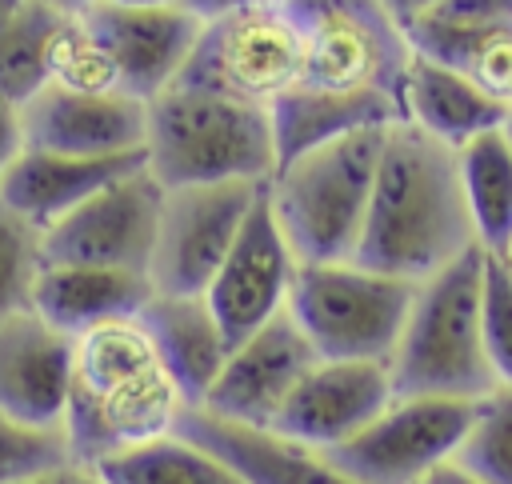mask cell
Returning <instances> with one entry per match:
<instances>
[{
    "mask_svg": "<svg viewBox=\"0 0 512 484\" xmlns=\"http://www.w3.org/2000/svg\"><path fill=\"white\" fill-rule=\"evenodd\" d=\"M300 28V80L272 104L280 164L312 144L404 124L412 40L380 0H284Z\"/></svg>",
    "mask_w": 512,
    "mask_h": 484,
    "instance_id": "1",
    "label": "cell"
},
{
    "mask_svg": "<svg viewBox=\"0 0 512 484\" xmlns=\"http://www.w3.org/2000/svg\"><path fill=\"white\" fill-rule=\"evenodd\" d=\"M472 248L480 244L468 216L456 148L408 120L392 124L384 132L372 204L352 260L420 284Z\"/></svg>",
    "mask_w": 512,
    "mask_h": 484,
    "instance_id": "2",
    "label": "cell"
},
{
    "mask_svg": "<svg viewBox=\"0 0 512 484\" xmlns=\"http://www.w3.org/2000/svg\"><path fill=\"white\" fill-rule=\"evenodd\" d=\"M144 168L164 188L268 184L280 168L272 112L208 88L172 84L148 100Z\"/></svg>",
    "mask_w": 512,
    "mask_h": 484,
    "instance_id": "3",
    "label": "cell"
},
{
    "mask_svg": "<svg viewBox=\"0 0 512 484\" xmlns=\"http://www.w3.org/2000/svg\"><path fill=\"white\" fill-rule=\"evenodd\" d=\"M480 284L484 248L464 252L416 284L408 320L388 356L396 396L480 400L496 388L480 332Z\"/></svg>",
    "mask_w": 512,
    "mask_h": 484,
    "instance_id": "4",
    "label": "cell"
},
{
    "mask_svg": "<svg viewBox=\"0 0 512 484\" xmlns=\"http://www.w3.org/2000/svg\"><path fill=\"white\" fill-rule=\"evenodd\" d=\"M388 128L348 132L284 160L268 180V204L300 264L352 260L364 236L376 164Z\"/></svg>",
    "mask_w": 512,
    "mask_h": 484,
    "instance_id": "5",
    "label": "cell"
},
{
    "mask_svg": "<svg viewBox=\"0 0 512 484\" xmlns=\"http://www.w3.org/2000/svg\"><path fill=\"white\" fill-rule=\"evenodd\" d=\"M416 284L372 272L356 260L300 264L288 316L308 336L320 360L388 364L408 320Z\"/></svg>",
    "mask_w": 512,
    "mask_h": 484,
    "instance_id": "6",
    "label": "cell"
},
{
    "mask_svg": "<svg viewBox=\"0 0 512 484\" xmlns=\"http://www.w3.org/2000/svg\"><path fill=\"white\" fill-rule=\"evenodd\" d=\"M300 28L284 0H264L200 24L176 84L208 88L272 112L300 80Z\"/></svg>",
    "mask_w": 512,
    "mask_h": 484,
    "instance_id": "7",
    "label": "cell"
},
{
    "mask_svg": "<svg viewBox=\"0 0 512 484\" xmlns=\"http://www.w3.org/2000/svg\"><path fill=\"white\" fill-rule=\"evenodd\" d=\"M472 416L476 400L392 396L368 428L328 456L356 484H420L428 472L456 460Z\"/></svg>",
    "mask_w": 512,
    "mask_h": 484,
    "instance_id": "8",
    "label": "cell"
},
{
    "mask_svg": "<svg viewBox=\"0 0 512 484\" xmlns=\"http://www.w3.org/2000/svg\"><path fill=\"white\" fill-rule=\"evenodd\" d=\"M268 184H184L164 188L148 280L168 296H204L252 204Z\"/></svg>",
    "mask_w": 512,
    "mask_h": 484,
    "instance_id": "9",
    "label": "cell"
},
{
    "mask_svg": "<svg viewBox=\"0 0 512 484\" xmlns=\"http://www.w3.org/2000/svg\"><path fill=\"white\" fill-rule=\"evenodd\" d=\"M160 208L164 184L140 164L44 232V264H92L148 276Z\"/></svg>",
    "mask_w": 512,
    "mask_h": 484,
    "instance_id": "10",
    "label": "cell"
},
{
    "mask_svg": "<svg viewBox=\"0 0 512 484\" xmlns=\"http://www.w3.org/2000/svg\"><path fill=\"white\" fill-rule=\"evenodd\" d=\"M296 272H300V260H296L288 236L280 232L272 204H268V188H264V196L252 204L236 244L228 248L224 264L216 268L212 284L204 288V300H208L212 316L220 320L228 344L248 340L256 328H264L268 320L288 312Z\"/></svg>",
    "mask_w": 512,
    "mask_h": 484,
    "instance_id": "11",
    "label": "cell"
},
{
    "mask_svg": "<svg viewBox=\"0 0 512 484\" xmlns=\"http://www.w3.org/2000/svg\"><path fill=\"white\" fill-rule=\"evenodd\" d=\"M80 16L112 64L116 88L144 104L180 80L192 56V44L200 36V20L180 4L120 8V4L92 0L80 8Z\"/></svg>",
    "mask_w": 512,
    "mask_h": 484,
    "instance_id": "12",
    "label": "cell"
},
{
    "mask_svg": "<svg viewBox=\"0 0 512 484\" xmlns=\"http://www.w3.org/2000/svg\"><path fill=\"white\" fill-rule=\"evenodd\" d=\"M316 360L320 356L308 344V336L296 328L288 312H280L276 320L256 328L248 340L232 344L200 408L236 424L272 428V420L280 416V408L288 404V396L296 392V384Z\"/></svg>",
    "mask_w": 512,
    "mask_h": 484,
    "instance_id": "13",
    "label": "cell"
},
{
    "mask_svg": "<svg viewBox=\"0 0 512 484\" xmlns=\"http://www.w3.org/2000/svg\"><path fill=\"white\" fill-rule=\"evenodd\" d=\"M396 396L388 364L376 360H316L280 416L272 420L276 432L312 444L320 452L340 448L360 428H368L384 404Z\"/></svg>",
    "mask_w": 512,
    "mask_h": 484,
    "instance_id": "14",
    "label": "cell"
},
{
    "mask_svg": "<svg viewBox=\"0 0 512 484\" xmlns=\"http://www.w3.org/2000/svg\"><path fill=\"white\" fill-rule=\"evenodd\" d=\"M24 144L72 156H136L148 136V104L128 92H76L48 84L20 108Z\"/></svg>",
    "mask_w": 512,
    "mask_h": 484,
    "instance_id": "15",
    "label": "cell"
},
{
    "mask_svg": "<svg viewBox=\"0 0 512 484\" xmlns=\"http://www.w3.org/2000/svg\"><path fill=\"white\" fill-rule=\"evenodd\" d=\"M72 392V336L36 308L0 316V412L60 428Z\"/></svg>",
    "mask_w": 512,
    "mask_h": 484,
    "instance_id": "16",
    "label": "cell"
},
{
    "mask_svg": "<svg viewBox=\"0 0 512 484\" xmlns=\"http://www.w3.org/2000/svg\"><path fill=\"white\" fill-rule=\"evenodd\" d=\"M176 432L220 456L244 484H356L332 464L328 452L300 444L276 428H252L204 408H184Z\"/></svg>",
    "mask_w": 512,
    "mask_h": 484,
    "instance_id": "17",
    "label": "cell"
},
{
    "mask_svg": "<svg viewBox=\"0 0 512 484\" xmlns=\"http://www.w3.org/2000/svg\"><path fill=\"white\" fill-rule=\"evenodd\" d=\"M144 152L136 156H72V152H48V148H20V156L0 176V196L32 220L40 232H48L56 220L76 212L88 196H96L104 184L120 180L124 172L140 168Z\"/></svg>",
    "mask_w": 512,
    "mask_h": 484,
    "instance_id": "18",
    "label": "cell"
},
{
    "mask_svg": "<svg viewBox=\"0 0 512 484\" xmlns=\"http://www.w3.org/2000/svg\"><path fill=\"white\" fill-rule=\"evenodd\" d=\"M136 320L144 324L148 340L156 344V356H160L164 372L172 376V384L180 388L184 404L200 408L208 388L216 384L228 352H232L208 300L204 296L152 292V300L140 308Z\"/></svg>",
    "mask_w": 512,
    "mask_h": 484,
    "instance_id": "19",
    "label": "cell"
},
{
    "mask_svg": "<svg viewBox=\"0 0 512 484\" xmlns=\"http://www.w3.org/2000/svg\"><path fill=\"white\" fill-rule=\"evenodd\" d=\"M152 280L144 272L124 268H92V264H44L32 288V308L72 340L96 324L140 316L152 300Z\"/></svg>",
    "mask_w": 512,
    "mask_h": 484,
    "instance_id": "20",
    "label": "cell"
},
{
    "mask_svg": "<svg viewBox=\"0 0 512 484\" xmlns=\"http://www.w3.org/2000/svg\"><path fill=\"white\" fill-rule=\"evenodd\" d=\"M404 112L408 124L436 136L448 148H464L484 132H496L508 116L504 104L484 96L468 76L444 68L440 60L412 48L408 80H404Z\"/></svg>",
    "mask_w": 512,
    "mask_h": 484,
    "instance_id": "21",
    "label": "cell"
},
{
    "mask_svg": "<svg viewBox=\"0 0 512 484\" xmlns=\"http://www.w3.org/2000/svg\"><path fill=\"white\" fill-rule=\"evenodd\" d=\"M416 52L440 60L444 68L468 76L484 96L512 108V24H408Z\"/></svg>",
    "mask_w": 512,
    "mask_h": 484,
    "instance_id": "22",
    "label": "cell"
},
{
    "mask_svg": "<svg viewBox=\"0 0 512 484\" xmlns=\"http://www.w3.org/2000/svg\"><path fill=\"white\" fill-rule=\"evenodd\" d=\"M460 184L468 200V216L476 228V244L484 252L508 256L512 248V144L508 136L484 132L472 144L456 148Z\"/></svg>",
    "mask_w": 512,
    "mask_h": 484,
    "instance_id": "23",
    "label": "cell"
},
{
    "mask_svg": "<svg viewBox=\"0 0 512 484\" xmlns=\"http://www.w3.org/2000/svg\"><path fill=\"white\" fill-rule=\"evenodd\" d=\"M68 12L44 0H20L0 28V100L24 108L52 84V52Z\"/></svg>",
    "mask_w": 512,
    "mask_h": 484,
    "instance_id": "24",
    "label": "cell"
},
{
    "mask_svg": "<svg viewBox=\"0 0 512 484\" xmlns=\"http://www.w3.org/2000/svg\"><path fill=\"white\" fill-rule=\"evenodd\" d=\"M92 468L104 484H244L220 456L180 432L112 452Z\"/></svg>",
    "mask_w": 512,
    "mask_h": 484,
    "instance_id": "25",
    "label": "cell"
},
{
    "mask_svg": "<svg viewBox=\"0 0 512 484\" xmlns=\"http://www.w3.org/2000/svg\"><path fill=\"white\" fill-rule=\"evenodd\" d=\"M152 368H164V364L136 316L96 324L72 340V388L76 392H92V396L112 392Z\"/></svg>",
    "mask_w": 512,
    "mask_h": 484,
    "instance_id": "26",
    "label": "cell"
},
{
    "mask_svg": "<svg viewBox=\"0 0 512 484\" xmlns=\"http://www.w3.org/2000/svg\"><path fill=\"white\" fill-rule=\"evenodd\" d=\"M456 464L484 484H512V384H496L476 400V416Z\"/></svg>",
    "mask_w": 512,
    "mask_h": 484,
    "instance_id": "27",
    "label": "cell"
},
{
    "mask_svg": "<svg viewBox=\"0 0 512 484\" xmlns=\"http://www.w3.org/2000/svg\"><path fill=\"white\" fill-rule=\"evenodd\" d=\"M44 268V232L0 196V316L32 308V288Z\"/></svg>",
    "mask_w": 512,
    "mask_h": 484,
    "instance_id": "28",
    "label": "cell"
},
{
    "mask_svg": "<svg viewBox=\"0 0 512 484\" xmlns=\"http://www.w3.org/2000/svg\"><path fill=\"white\" fill-rule=\"evenodd\" d=\"M480 332L496 384H512V264L508 256L484 252L480 284Z\"/></svg>",
    "mask_w": 512,
    "mask_h": 484,
    "instance_id": "29",
    "label": "cell"
},
{
    "mask_svg": "<svg viewBox=\"0 0 512 484\" xmlns=\"http://www.w3.org/2000/svg\"><path fill=\"white\" fill-rule=\"evenodd\" d=\"M68 436L64 428H40L24 424L8 412H0V484H20L44 468L68 464Z\"/></svg>",
    "mask_w": 512,
    "mask_h": 484,
    "instance_id": "30",
    "label": "cell"
},
{
    "mask_svg": "<svg viewBox=\"0 0 512 484\" xmlns=\"http://www.w3.org/2000/svg\"><path fill=\"white\" fill-rule=\"evenodd\" d=\"M420 20L440 24H512V0H436Z\"/></svg>",
    "mask_w": 512,
    "mask_h": 484,
    "instance_id": "31",
    "label": "cell"
},
{
    "mask_svg": "<svg viewBox=\"0 0 512 484\" xmlns=\"http://www.w3.org/2000/svg\"><path fill=\"white\" fill-rule=\"evenodd\" d=\"M24 148V124H20V108L0 100V176L8 172V164L20 156Z\"/></svg>",
    "mask_w": 512,
    "mask_h": 484,
    "instance_id": "32",
    "label": "cell"
},
{
    "mask_svg": "<svg viewBox=\"0 0 512 484\" xmlns=\"http://www.w3.org/2000/svg\"><path fill=\"white\" fill-rule=\"evenodd\" d=\"M20 484H104L100 472L92 464H80V460H68V464H56V468H44Z\"/></svg>",
    "mask_w": 512,
    "mask_h": 484,
    "instance_id": "33",
    "label": "cell"
},
{
    "mask_svg": "<svg viewBox=\"0 0 512 484\" xmlns=\"http://www.w3.org/2000/svg\"><path fill=\"white\" fill-rule=\"evenodd\" d=\"M252 4H264V0H180V8H188L200 24L216 20V16H228V12H240V8H252Z\"/></svg>",
    "mask_w": 512,
    "mask_h": 484,
    "instance_id": "34",
    "label": "cell"
},
{
    "mask_svg": "<svg viewBox=\"0 0 512 484\" xmlns=\"http://www.w3.org/2000/svg\"><path fill=\"white\" fill-rule=\"evenodd\" d=\"M380 4H384V12H388L396 24H404V32H408V24H416L424 12H432L436 0H380Z\"/></svg>",
    "mask_w": 512,
    "mask_h": 484,
    "instance_id": "35",
    "label": "cell"
},
{
    "mask_svg": "<svg viewBox=\"0 0 512 484\" xmlns=\"http://www.w3.org/2000/svg\"><path fill=\"white\" fill-rule=\"evenodd\" d=\"M420 484H484V480H476L468 468H460L456 460H448V464H440L436 472H428Z\"/></svg>",
    "mask_w": 512,
    "mask_h": 484,
    "instance_id": "36",
    "label": "cell"
},
{
    "mask_svg": "<svg viewBox=\"0 0 512 484\" xmlns=\"http://www.w3.org/2000/svg\"><path fill=\"white\" fill-rule=\"evenodd\" d=\"M104 4H120V8H172L180 0H104Z\"/></svg>",
    "mask_w": 512,
    "mask_h": 484,
    "instance_id": "37",
    "label": "cell"
},
{
    "mask_svg": "<svg viewBox=\"0 0 512 484\" xmlns=\"http://www.w3.org/2000/svg\"><path fill=\"white\" fill-rule=\"evenodd\" d=\"M44 4H52V8H60V12H80V8L92 4V0H44Z\"/></svg>",
    "mask_w": 512,
    "mask_h": 484,
    "instance_id": "38",
    "label": "cell"
},
{
    "mask_svg": "<svg viewBox=\"0 0 512 484\" xmlns=\"http://www.w3.org/2000/svg\"><path fill=\"white\" fill-rule=\"evenodd\" d=\"M16 8H20V0H0V28L8 24V16H12Z\"/></svg>",
    "mask_w": 512,
    "mask_h": 484,
    "instance_id": "39",
    "label": "cell"
},
{
    "mask_svg": "<svg viewBox=\"0 0 512 484\" xmlns=\"http://www.w3.org/2000/svg\"><path fill=\"white\" fill-rule=\"evenodd\" d=\"M500 132L508 136V144H512V108H508V116H504V124H500Z\"/></svg>",
    "mask_w": 512,
    "mask_h": 484,
    "instance_id": "40",
    "label": "cell"
},
{
    "mask_svg": "<svg viewBox=\"0 0 512 484\" xmlns=\"http://www.w3.org/2000/svg\"><path fill=\"white\" fill-rule=\"evenodd\" d=\"M508 260H512V248H508Z\"/></svg>",
    "mask_w": 512,
    "mask_h": 484,
    "instance_id": "41",
    "label": "cell"
},
{
    "mask_svg": "<svg viewBox=\"0 0 512 484\" xmlns=\"http://www.w3.org/2000/svg\"><path fill=\"white\" fill-rule=\"evenodd\" d=\"M508 264H512V260H508Z\"/></svg>",
    "mask_w": 512,
    "mask_h": 484,
    "instance_id": "42",
    "label": "cell"
}]
</instances>
